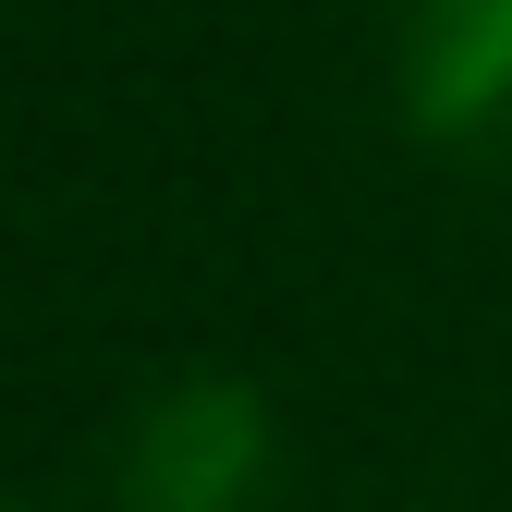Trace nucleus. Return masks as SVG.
Here are the masks:
<instances>
[{
    "mask_svg": "<svg viewBox=\"0 0 512 512\" xmlns=\"http://www.w3.org/2000/svg\"><path fill=\"white\" fill-rule=\"evenodd\" d=\"M269 488V403L244 378H171L122 427V512H244Z\"/></svg>",
    "mask_w": 512,
    "mask_h": 512,
    "instance_id": "f257e3e1",
    "label": "nucleus"
},
{
    "mask_svg": "<svg viewBox=\"0 0 512 512\" xmlns=\"http://www.w3.org/2000/svg\"><path fill=\"white\" fill-rule=\"evenodd\" d=\"M403 110L439 147H512V0H403Z\"/></svg>",
    "mask_w": 512,
    "mask_h": 512,
    "instance_id": "f03ea898",
    "label": "nucleus"
}]
</instances>
